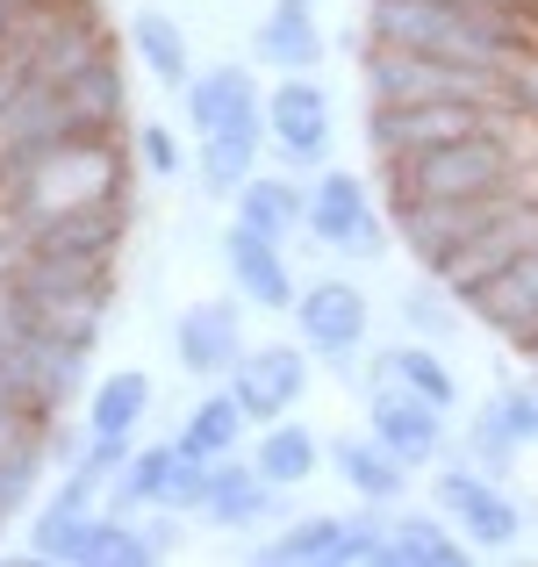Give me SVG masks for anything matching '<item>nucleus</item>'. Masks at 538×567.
I'll use <instances>...</instances> for the list:
<instances>
[{
    "label": "nucleus",
    "instance_id": "f257e3e1",
    "mask_svg": "<svg viewBox=\"0 0 538 567\" xmlns=\"http://www.w3.org/2000/svg\"><path fill=\"white\" fill-rule=\"evenodd\" d=\"M108 194H130V158L115 144V130L86 137V144H65L43 166H29L22 181H8L0 187V223L22 237L29 223L58 216V208H80V202H108Z\"/></svg>",
    "mask_w": 538,
    "mask_h": 567
},
{
    "label": "nucleus",
    "instance_id": "f03ea898",
    "mask_svg": "<svg viewBox=\"0 0 538 567\" xmlns=\"http://www.w3.org/2000/svg\"><path fill=\"white\" fill-rule=\"evenodd\" d=\"M366 101H482V109H510V72L366 43Z\"/></svg>",
    "mask_w": 538,
    "mask_h": 567
},
{
    "label": "nucleus",
    "instance_id": "7ed1b4c3",
    "mask_svg": "<svg viewBox=\"0 0 538 567\" xmlns=\"http://www.w3.org/2000/svg\"><path fill=\"white\" fill-rule=\"evenodd\" d=\"M309 237H317L323 251H338V259H352V266H373V259H387L395 223L373 208V194H366L359 173L323 166L317 181H309Z\"/></svg>",
    "mask_w": 538,
    "mask_h": 567
},
{
    "label": "nucleus",
    "instance_id": "20e7f679",
    "mask_svg": "<svg viewBox=\"0 0 538 567\" xmlns=\"http://www.w3.org/2000/svg\"><path fill=\"white\" fill-rule=\"evenodd\" d=\"M288 317H294V338H302L323 367H338V374H352V367H359L366 331H373V302H366V288H359V280H345V274L309 280V288L294 295Z\"/></svg>",
    "mask_w": 538,
    "mask_h": 567
},
{
    "label": "nucleus",
    "instance_id": "39448f33",
    "mask_svg": "<svg viewBox=\"0 0 538 567\" xmlns=\"http://www.w3.org/2000/svg\"><path fill=\"white\" fill-rule=\"evenodd\" d=\"M503 109H482V101H366V152L381 166L424 152V144L467 137V130L496 123Z\"/></svg>",
    "mask_w": 538,
    "mask_h": 567
},
{
    "label": "nucleus",
    "instance_id": "423d86ee",
    "mask_svg": "<svg viewBox=\"0 0 538 567\" xmlns=\"http://www.w3.org/2000/svg\"><path fill=\"white\" fill-rule=\"evenodd\" d=\"M266 144H273L294 173L331 158L338 123H331V86H323L317 72H280V86L266 94Z\"/></svg>",
    "mask_w": 538,
    "mask_h": 567
},
{
    "label": "nucleus",
    "instance_id": "0eeeda50",
    "mask_svg": "<svg viewBox=\"0 0 538 567\" xmlns=\"http://www.w3.org/2000/svg\"><path fill=\"white\" fill-rule=\"evenodd\" d=\"M366 431L395 460H410V467H438L445 445H453V410H438L431 395H416V388H402V381L381 374L373 395H366Z\"/></svg>",
    "mask_w": 538,
    "mask_h": 567
},
{
    "label": "nucleus",
    "instance_id": "6e6552de",
    "mask_svg": "<svg viewBox=\"0 0 538 567\" xmlns=\"http://www.w3.org/2000/svg\"><path fill=\"white\" fill-rule=\"evenodd\" d=\"M309 360L317 352L302 346V338H266V346H245V360L223 374V388H230L237 402H245L251 424H273V416H294L309 395Z\"/></svg>",
    "mask_w": 538,
    "mask_h": 567
},
{
    "label": "nucleus",
    "instance_id": "1a4fd4ad",
    "mask_svg": "<svg viewBox=\"0 0 538 567\" xmlns=\"http://www.w3.org/2000/svg\"><path fill=\"white\" fill-rule=\"evenodd\" d=\"M123 237H130V194H108V202H80V208H58V216L29 223V230H22V251L115 266V259H123Z\"/></svg>",
    "mask_w": 538,
    "mask_h": 567
},
{
    "label": "nucleus",
    "instance_id": "9d476101",
    "mask_svg": "<svg viewBox=\"0 0 538 567\" xmlns=\"http://www.w3.org/2000/svg\"><path fill=\"white\" fill-rule=\"evenodd\" d=\"M245 302H230V295H208V302H194V309H179V323H173V360H179V374H194V381H223L237 360H245Z\"/></svg>",
    "mask_w": 538,
    "mask_h": 567
},
{
    "label": "nucleus",
    "instance_id": "9b49d317",
    "mask_svg": "<svg viewBox=\"0 0 538 567\" xmlns=\"http://www.w3.org/2000/svg\"><path fill=\"white\" fill-rule=\"evenodd\" d=\"M223 266H230L237 295H245L251 309H273L280 317V309H294V295H302V280H294V266H288V245L251 230V223H230V230H223Z\"/></svg>",
    "mask_w": 538,
    "mask_h": 567
},
{
    "label": "nucleus",
    "instance_id": "f8f14e48",
    "mask_svg": "<svg viewBox=\"0 0 538 567\" xmlns=\"http://www.w3.org/2000/svg\"><path fill=\"white\" fill-rule=\"evenodd\" d=\"M467 309H474V323H488L496 338L531 346V338H538V245L510 251V259L467 295Z\"/></svg>",
    "mask_w": 538,
    "mask_h": 567
},
{
    "label": "nucleus",
    "instance_id": "ddd939ff",
    "mask_svg": "<svg viewBox=\"0 0 538 567\" xmlns=\"http://www.w3.org/2000/svg\"><path fill=\"white\" fill-rule=\"evenodd\" d=\"M179 101H187L194 137H216V130H251V123H266V94H259V80H251L245 65H208V72H194V80L179 86Z\"/></svg>",
    "mask_w": 538,
    "mask_h": 567
},
{
    "label": "nucleus",
    "instance_id": "4468645a",
    "mask_svg": "<svg viewBox=\"0 0 538 567\" xmlns=\"http://www.w3.org/2000/svg\"><path fill=\"white\" fill-rule=\"evenodd\" d=\"M331 467H338V482L352 488L359 503H381V511H395L402 496H410V460H395L373 431H345V439H331Z\"/></svg>",
    "mask_w": 538,
    "mask_h": 567
},
{
    "label": "nucleus",
    "instance_id": "2eb2a0df",
    "mask_svg": "<svg viewBox=\"0 0 538 567\" xmlns=\"http://www.w3.org/2000/svg\"><path fill=\"white\" fill-rule=\"evenodd\" d=\"M101 511H108V503H86V496H65V488H51V496L37 503V517H29V560L86 567V546H94Z\"/></svg>",
    "mask_w": 538,
    "mask_h": 567
},
{
    "label": "nucleus",
    "instance_id": "dca6fc26",
    "mask_svg": "<svg viewBox=\"0 0 538 567\" xmlns=\"http://www.w3.org/2000/svg\"><path fill=\"white\" fill-rule=\"evenodd\" d=\"M152 395H158V388H152V374H144V367H115V374L94 381L80 424L101 431V439H137V424L152 416Z\"/></svg>",
    "mask_w": 538,
    "mask_h": 567
},
{
    "label": "nucleus",
    "instance_id": "f3484780",
    "mask_svg": "<svg viewBox=\"0 0 538 567\" xmlns=\"http://www.w3.org/2000/svg\"><path fill=\"white\" fill-rule=\"evenodd\" d=\"M259 152H266V123L216 130V137H201V152H194V181H201L208 202H237V187L259 173Z\"/></svg>",
    "mask_w": 538,
    "mask_h": 567
},
{
    "label": "nucleus",
    "instance_id": "a211bd4d",
    "mask_svg": "<svg viewBox=\"0 0 538 567\" xmlns=\"http://www.w3.org/2000/svg\"><path fill=\"white\" fill-rule=\"evenodd\" d=\"M237 223H251V230L288 245L294 230H309V187L288 181V173H251V181L237 187Z\"/></svg>",
    "mask_w": 538,
    "mask_h": 567
},
{
    "label": "nucleus",
    "instance_id": "6ab92c4d",
    "mask_svg": "<svg viewBox=\"0 0 538 567\" xmlns=\"http://www.w3.org/2000/svg\"><path fill=\"white\" fill-rule=\"evenodd\" d=\"M323 453H331V445H323L309 424H294V416L259 424V445H251V460H259V474H266L273 488H302L309 474L323 467Z\"/></svg>",
    "mask_w": 538,
    "mask_h": 567
},
{
    "label": "nucleus",
    "instance_id": "aec40b11",
    "mask_svg": "<svg viewBox=\"0 0 538 567\" xmlns=\"http://www.w3.org/2000/svg\"><path fill=\"white\" fill-rule=\"evenodd\" d=\"M402 381L416 388V395H431L438 410H459V374L445 367V352L431 346V338H402V346H381L373 352V381Z\"/></svg>",
    "mask_w": 538,
    "mask_h": 567
},
{
    "label": "nucleus",
    "instance_id": "412c9836",
    "mask_svg": "<svg viewBox=\"0 0 538 567\" xmlns=\"http://www.w3.org/2000/svg\"><path fill=\"white\" fill-rule=\"evenodd\" d=\"M453 525H459V539H467L474 554H510V546L525 539V503H517L503 482H482L453 511Z\"/></svg>",
    "mask_w": 538,
    "mask_h": 567
},
{
    "label": "nucleus",
    "instance_id": "4be33fe9",
    "mask_svg": "<svg viewBox=\"0 0 538 567\" xmlns=\"http://www.w3.org/2000/svg\"><path fill=\"white\" fill-rule=\"evenodd\" d=\"M345 525L352 517H331V511L288 517V525L259 546V560H273V567H338L345 560Z\"/></svg>",
    "mask_w": 538,
    "mask_h": 567
},
{
    "label": "nucleus",
    "instance_id": "5701e85b",
    "mask_svg": "<svg viewBox=\"0 0 538 567\" xmlns=\"http://www.w3.org/2000/svg\"><path fill=\"white\" fill-rule=\"evenodd\" d=\"M251 51L273 72H317L323 65V29H317V14H302V8H273L251 29Z\"/></svg>",
    "mask_w": 538,
    "mask_h": 567
},
{
    "label": "nucleus",
    "instance_id": "b1692460",
    "mask_svg": "<svg viewBox=\"0 0 538 567\" xmlns=\"http://www.w3.org/2000/svg\"><path fill=\"white\" fill-rule=\"evenodd\" d=\"M387 525H395V560H402V567H459V560L474 554V546L453 532V517H445L438 503H431V511H395Z\"/></svg>",
    "mask_w": 538,
    "mask_h": 567
},
{
    "label": "nucleus",
    "instance_id": "393cba45",
    "mask_svg": "<svg viewBox=\"0 0 538 567\" xmlns=\"http://www.w3.org/2000/svg\"><path fill=\"white\" fill-rule=\"evenodd\" d=\"M245 431H251L245 402H237L223 381H208V395L194 402L187 424H179V445H187V453H201V460H216V453H237V445H245Z\"/></svg>",
    "mask_w": 538,
    "mask_h": 567
},
{
    "label": "nucleus",
    "instance_id": "a878e982",
    "mask_svg": "<svg viewBox=\"0 0 538 567\" xmlns=\"http://www.w3.org/2000/svg\"><path fill=\"white\" fill-rule=\"evenodd\" d=\"M130 43H137L144 72H152L158 86H187V80H194V51H187V29H179L166 8H137V22H130Z\"/></svg>",
    "mask_w": 538,
    "mask_h": 567
},
{
    "label": "nucleus",
    "instance_id": "bb28decb",
    "mask_svg": "<svg viewBox=\"0 0 538 567\" xmlns=\"http://www.w3.org/2000/svg\"><path fill=\"white\" fill-rule=\"evenodd\" d=\"M467 317H474V309L459 302L445 280H416V288L402 295V323H410V338H431V346H445Z\"/></svg>",
    "mask_w": 538,
    "mask_h": 567
},
{
    "label": "nucleus",
    "instance_id": "cd10ccee",
    "mask_svg": "<svg viewBox=\"0 0 538 567\" xmlns=\"http://www.w3.org/2000/svg\"><path fill=\"white\" fill-rule=\"evenodd\" d=\"M130 152H137V166L152 173V181H179V173H187V152H179V137L166 123H137L130 130Z\"/></svg>",
    "mask_w": 538,
    "mask_h": 567
}]
</instances>
